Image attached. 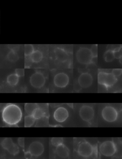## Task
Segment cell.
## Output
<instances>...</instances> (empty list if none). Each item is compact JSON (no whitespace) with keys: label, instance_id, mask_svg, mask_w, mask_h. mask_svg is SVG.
Here are the masks:
<instances>
[{"label":"cell","instance_id":"obj_31","mask_svg":"<svg viewBox=\"0 0 122 159\" xmlns=\"http://www.w3.org/2000/svg\"><path fill=\"white\" fill-rule=\"evenodd\" d=\"M1 84H0V91H1Z\"/></svg>","mask_w":122,"mask_h":159},{"label":"cell","instance_id":"obj_8","mask_svg":"<svg viewBox=\"0 0 122 159\" xmlns=\"http://www.w3.org/2000/svg\"><path fill=\"white\" fill-rule=\"evenodd\" d=\"M94 81V77L91 73L88 71L81 72L76 79L74 90L80 91L88 89L92 86Z\"/></svg>","mask_w":122,"mask_h":159},{"label":"cell","instance_id":"obj_15","mask_svg":"<svg viewBox=\"0 0 122 159\" xmlns=\"http://www.w3.org/2000/svg\"><path fill=\"white\" fill-rule=\"evenodd\" d=\"M54 52L55 58L59 61L64 63L68 60L69 55L64 48H57L54 49Z\"/></svg>","mask_w":122,"mask_h":159},{"label":"cell","instance_id":"obj_16","mask_svg":"<svg viewBox=\"0 0 122 159\" xmlns=\"http://www.w3.org/2000/svg\"><path fill=\"white\" fill-rule=\"evenodd\" d=\"M43 58V54L40 50H37L30 56L32 61L34 63H39L42 61Z\"/></svg>","mask_w":122,"mask_h":159},{"label":"cell","instance_id":"obj_9","mask_svg":"<svg viewBox=\"0 0 122 159\" xmlns=\"http://www.w3.org/2000/svg\"><path fill=\"white\" fill-rule=\"evenodd\" d=\"M77 61L82 65H89L94 59L91 49L87 47H80L76 53Z\"/></svg>","mask_w":122,"mask_h":159},{"label":"cell","instance_id":"obj_6","mask_svg":"<svg viewBox=\"0 0 122 159\" xmlns=\"http://www.w3.org/2000/svg\"><path fill=\"white\" fill-rule=\"evenodd\" d=\"M22 116V110L15 104H9L2 110V120L5 123L9 126H15L18 124L21 120Z\"/></svg>","mask_w":122,"mask_h":159},{"label":"cell","instance_id":"obj_7","mask_svg":"<svg viewBox=\"0 0 122 159\" xmlns=\"http://www.w3.org/2000/svg\"><path fill=\"white\" fill-rule=\"evenodd\" d=\"M118 78L115 76L111 71L107 72L101 70L98 72L97 75L98 84L106 91L113 89L118 84Z\"/></svg>","mask_w":122,"mask_h":159},{"label":"cell","instance_id":"obj_22","mask_svg":"<svg viewBox=\"0 0 122 159\" xmlns=\"http://www.w3.org/2000/svg\"><path fill=\"white\" fill-rule=\"evenodd\" d=\"M7 58L10 61L15 62L19 60V56L16 52L11 50L7 55Z\"/></svg>","mask_w":122,"mask_h":159},{"label":"cell","instance_id":"obj_27","mask_svg":"<svg viewBox=\"0 0 122 159\" xmlns=\"http://www.w3.org/2000/svg\"><path fill=\"white\" fill-rule=\"evenodd\" d=\"M15 73L16 75H17L18 76L20 77L23 76L24 75V70L23 69H17L15 70Z\"/></svg>","mask_w":122,"mask_h":159},{"label":"cell","instance_id":"obj_26","mask_svg":"<svg viewBox=\"0 0 122 159\" xmlns=\"http://www.w3.org/2000/svg\"><path fill=\"white\" fill-rule=\"evenodd\" d=\"M91 52L93 54L94 58H96L97 56V45H94L92 46L91 49Z\"/></svg>","mask_w":122,"mask_h":159},{"label":"cell","instance_id":"obj_11","mask_svg":"<svg viewBox=\"0 0 122 159\" xmlns=\"http://www.w3.org/2000/svg\"><path fill=\"white\" fill-rule=\"evenodd\" d=\"M30 83L34 88L41 89L45 85L46 78L42 72L36 71L30 78Z\"/></svg>","mask_w":122,"mask_h":159},{"label":"cell","instance_id":"obj_21","mask_svg":"<svg viewBox=\"0 0 122 159\" xmlns=\"http://www.w3.org/2000/svg\"><path fill=\"white\" fill-rule=\"evenodd\" d=\"M65 138L62 137H54L51 138V144L54 147H57L65 143Z\"/></svg>","mask_w":122,"mask_h":159},{"label":"cell","instance_id":"obj_12","mask_svg":"<svg viewBox=\"0 0 122 159\" xmlns=\"http://www.w3.org/2000/svg\"><path fill=\"white\" fill-rule=\"evenodd\" d=\"M28 151L32 156L39 157L43 154L44 151V147L40 141H34L30 145Z\"/></svg>","mask_w":122,"mask_h":159},{"label":"cell","instance_id":"obj_33","mask_svg":"<svg viewBox=\"0 0 122 159\" xmlns=\"http://www.w3.org/2000/svg\"></svg>","mask_w":122,"mask_h":159},{"label":"cell","instance_id":"obj_3","mask_svg":"<svg viewBox=\"0 0 122 159\" xmlns=\"http://www.w3.org/2000/svg\"><path fill=\"white\" fill-rule=\"evenodd\" d=\"M75 126L97 127V112L95 106L92 104H82L74 109Z\"/></svg>","mask_w":122,"mask_h":159},{"label":"cell","instance_id":"obj_18","mask_svg":"<svg viewBox=\"0 0 122 159\" xmlns=\"http://www.w3.org/2000/svg\"><path fill=\"white\" fill-rule=\"evenodd\" d=\"M3 149L9 152L14 146V143L13 140L11 138H5L1 141Z\"/></svg>","mask_w":122,"mask_h":159},{"label":"cell","instance_id":"obj_32","mask_svg":"<svg viewBox=\"0 0 122 159\" xmlns=\"http://www.w3.org/2000/svg\"></svg>","mask_w":122,"mask_h":159},{"label":"cell","instance_id":"obj_23","mask_svg":"<svg viewBox=\"0 0 122 159\" xmlns=\"http://www.w3.org/2000/svg\"><path fill=\"white\" fill-rule=\"evenodd\" d=\"M35 51V48L32 45L27 44L24 45V52L25 56H30Z\"/></svg>","mask_w":122,"mask_h":159},{"label":"cell","instance_id":"obj_30","mask_svg":"<svg viewBox=\"0 0 122 159\" xmlns=\"http://www.w3.org/2000/svg\"><path fill=\"white\" fill-rule=\"evenodd\" d=\"M5 152V150L3 149L1 141H0V155H2L4 154Z\"/></svg>","mask_w":122,"mask_h":159},{"label":"cell","instance_id":"obj_20","mask_svg":"<svg viewBox=\"0 0 122 159\" xmlns=\"http://www.w3.org/2000/svg\"><path fill=\"white\" fill-rule=\"evenodd\" d=\"M103 59L107 62H112L115 59L113 50L112 49H108L103 54Z\"/></svg>","mask_w":122,"mask_h":159},{"label":"cell","instance_id":"obj_14","mask_svg":"<svg viewBox=\"0 0 122 159\" xmlns=\"http://www.w3.org/2000/svg\"><path fill=\"white\" fill-rule=\"evenodd\" d=\"M31 115L36 120L45 117H49L48 113L46 109L37 106L32 113Z\"/></svg>","mask_w":122,"mask_h":159},{"label":"cell","instance_id":"obj_28","mask_svg":"<svg viewBox=\"0 0 122 159\" xmlns=\"http://www.w3.org/2000/svg\"><path fill=\"white\" fill-rule=\"evenodd\" d=\"M18 143L20 146L22 148H24V139L23 138H20L18 139Z\"/></svg>","mask_w":122,"mask_h":159},{"label":"cell","instance_id":"obj_29","mask_svg":"<svg viewBox=\"0 0 122 159\" xmlns=\"http://www.w3.org/2000/svg\"><path fill=\"white\" fill-rule=\"evenodd\" d=\"M24 157H25V159H32V155L29 151H28V152H25Z\"/></svg>","mask_w":122,"mask_h":159},{"label":"cell","instance_id":"obj_5","mask_svg":"<svg viewBox=\"0 0 122 159\" xmlns=\"http://www.w3.org/2000/svg\"><path fill=\"white\" fill-rule=\"evenodd\" d=\"M121 143L120 138H111L99 141L98 144V156L112 158L117 154L118 145Z\"/></svg>","mask_w":122,"mask_h":159},{"label":"cell","instance_id":"obj_4","mask_svg":"<svg viewBox=\"0 0 122 159\" xmlns=\"http://www.w3.org/2000/svg\"><path fill=\"white\" fill-rule=\"evenodd\" d=\"M74 142L77 156L83 159H98V143L85 138H75Z\"/></svg>","mask_w":122,"mask_h":159},{"label":"cell","instance_id":"obj_13","mask_svg":"<svg viewBox=\"0 0 122 159\" xmlns=\"http://www.w3.org/2000/svg\"><path fill=\"white\" fill-rule=\"evenodd\" d=\"M54 153L55 155L61 159H69L70 155V150L65 143L55 147Z\"/></svg>","mask_w":122,"mask_h":159},{"label":"cell","instance_id":"obj_10","mask_svg":"<svg viewBox=\"0 0 122 159\" xmlns=\"http://www.w3.org/2000/svg\"><path fill=\"white\" fill-rule=\"evenodd\" d=\"M70 83V76L66 72L63 71L58 72L53 77V85L58 89H65L68 87Z\"/></svg>","mask_w":122,"mask_h":159},{"label":"cell","instance_id":"obj_19","mask_svg":"<svg viewBox=\"0 0 122 159\" xmlns=\"http://www.w3.org/2000/svg\"><path fill=\"white\" fill-rule=\"evenodd\" d=\"M36 120L31 115H28L24 117V127L30 128L34 125Z\"/></svg>","mask_w":122,"mask_h":159},{"label":"cell","instance_id":"obj_25","mask_svg":"<svg viewBox=\"0 0 122 159\" xmlns=\"http://www.w3.org/2000/svg\"><path fill=\"white\" fill-rule=\"evenodd\" d=\"M111 72L115 76L119 78L120 76L122 75V69H114L112 70Z\"/></svg>","mask_w":122,"mask_h":159},{"label":"cell","instance_id":"obj_1","mask_svg":"<svg viewBox=\"0 0 122 159\" xmlns=\"http://www.w3.org/2000/svg\"><path fill=\"white\" fill-rule=\"evenodd\" d=\"M122 117L121 106L105 104L97 111L98 127H120Z\"/></svg>","mask_w":122,"mask_h":159},{"label":"cell","instance_id":"obj_17","mask_svg":"<svg viewBox=\"0 0 122 159\" xmlns=\"http://www.w3.org/2000/svg\"><path fill=\"white\" fill-rule=\"evenodd\" d=\"M19 81V77L15 73H12L8 76L7 83L11 86H15L18 84Z\"/></svg>","mask_w":122,"mask_h":159},{"label":"cell","instance_id":"obj_24","mask_svg":"<svg viewBox=\"0 0 122 159\" xmlns=\"http://www.w3.org/2000/svg\"><path fill=\"white\" fill-rule=\"evenodd\" d=\"M114 56L115 59L120 60L122 58V47L119 46L116 48L115 49H113Z\"/></svg>","mask_w":122,"mask_h":159},{"label":"cell","instance_id":"obj_2","mask_svg":"<svg viewBox=\"0 0 122 159\" xmlns=\"http://www.w3.org/2000/svg\"><path fill=\"white\" fill-rule=\"evenodd\" d=\"M54 107L51 116L49 117V125L56 128L75 127L73 104H61Z\"/></svg>","mask_w":122,"mask_h":159}]
</instances>
